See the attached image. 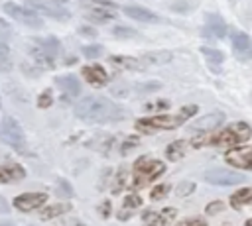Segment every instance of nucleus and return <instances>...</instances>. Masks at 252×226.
I'll list each match as a JSON object with an SVG mask.
<instances>
[{"mask_svg": "<svg viewBox=\"0 0 252 226\" xmlns=\"http://www.w3.org/2000/svg\"><path fill=\"white\" fill-rule=\"evenodd\" d=\"M201 53H203V55H207V59H209V61H213V63H222V61H224V55H222V51H219V49L201 47Z\"/></svg>", "mask_w": 252, "mask_h": 226, "instance_id": "28", "label": "nucleus"}, {"mask_svg": "<svg viewBox=\"0 0 252 226\" xmlns=\"http://www.w3.org/2000/svg\"><path fill=\"white\" fill-rule=\"evenodd\" d=\"M79 31H81L83 35H91V37H93V35H96V31H94L93 28H79Z\"/></svg>", "mask_w": 252, "mask_h": 226, "instance_id": "45", "label": "nucleus"}, {"mask_svg": "<svg viewBox=\"0 0 252 226\" xmlns=\"http://www.w3.org/2000/svg\"><path fill=\"white\" fill-rule=\"evenodd\" d=\"M248 204H252V187H244V189L236 191L230 197V206L236 208V210H240V208H244Z\"/></svg>", "mask_w": 252, "mask_h": 226, "instance_id": "19", "label": "nucleus"}, {"mask_svg": "<svg viewBox=\"0 0 252 226\" xmlns=\"http://www.w3.org/2000/svg\"><path fill=\"white\" fill-rule=\"evenodd\" d=\"M205 181L211 183V185L226 187V185L244 183V175L242 173H236V171H228V169H211V171L205 173Z\"/></svg>", "mask_w": 252, "mask_h": 226, "instance_id": "7", "label": "nucleus"}, {"mask_svg": "<svg viewBox=\"0 0 252 226\" xmlns=\"http://www.w3.org/2000/svg\"><path fill=\"white\" fill-rule=\"evenodd\" d=\"M122 10L132 20H138V22H158V16L154 12H150V10H146L144 6H132L130 4V6H124Z\"/></svg>", "mask_w": 252, "mask_h": 226, "instance_id": "17", "label": "nucleus"}, {"mask_svg": "<svg viewBox=\"0 0 252 226\" xmlns=\"http://www.w3.org/2000/svg\"><path fill=\"white\" fill-rule=\"evenodd\" d=\"M100 53H102L100 45H85L83 47V55H87V57H98Z\"/></svg>", "mask_w": 252, "mask_h": 226, "instance_id": "35", "label": "nucleus"}, {"mask_svg": "<svg viewBox=\"0 0 252 226\" xmlns=\"http://www.w3.org/2000/svg\"><path fill=\"white\" fill-rule=\"evenodd\" d=\"M51 102H53L51 90H45V92H41V94L37 96V106H39V108H47V106H51Z\"/></svg>", "mask_w": 252, "mask_h": 226, "instance_id": "33", "label": "nucleus"}, {"mask_svg": "<svg viewBox=\"0 0 252 226\" xmlns=\"http://www.w3.org/2000/svg\"><path fill=\"white\" fill-rule=\"evenodd\" d=\"M0 226H14V224H12V222H8V220H2V222H0Z\"/></svg>", "mask_w": 252, "mask_h": 226, "instance_id": "48", "label": "nucleus"}, {"mask_svg": "<svg viewBox=\"0 0 252 226\" xmlns=\"http://www.w3.org/2000/svg\"><path fill=\"white\" fill-rule=\"evenodd\" d=\"M55 85L63 90V94H65V98H73V96H77L79 92H81V85H79V81H77V77L75 75H63V77H55Z\"/></svg>", "mask_w": 252, "mask_h": 226, "instance_id": "14", "label": "nucleus"}, {"mask_svg": "<svg viewBox=\"0 0 252 226\" xmlns=\"http://www.w3.org/2000/svg\"><path fill=\"white\" fill-rule=\"evenodd\" d=\"M224 161L238 169H250L252 171V145L244 147H232L224 153Z\"/></svg>", "mask_w": 252, "mask_h": 226, "instance_id": "8", "label": "nucleus"}, {"mask_svg": "<svg viewBox=\"0 0 252 226\" xmlns=\"http://www.w3.org/2000/svg\"><path fill=\"white\" fill-rule=\"evenodd\" d=\"M45 200H47L45 193H24L14 198V206L20 212H32V210H37L41 204H45Z\"/></svg>", "mask_w": 252, "mask_h": 226, "instance_id": "9", "label": "nucleus"}, {"mask_svg": "<svg viewBox=\"0 0 252 226\" xmlns=\"http://www.w3.org/2000/svg\"><path fill=\"white\" fill-rule=\"evenodd\" d=\"M57 195H59V197H65V198H69V197L73 195V189L69 187V183H67V181H63V179L59 181V187H57Z\"/></svg>", "mask_w": 252, "mask_h": 226, "instance_id": "34", "label": "nucleus"}, {"mask_svg": "<svg viewBox=\"0 0 252 226\" xmlns=\"http://www.w3.org/2000/svg\"><path fill=\"white\" fill-rule=\"evenodd\" d=\"M167 106H169V102H167V100H158V102H154V104H146V110H150V108H158V110H167Z\"/></svg>", "mask_w": 252, "mask_h": 226, "instance_id": "40", "label": "nucleus"}, {"mask_svg": "<svg viewBox=\"0 0 252 226\" xmlns=\"http://www.w3.org/2000/svg\"><path fill=\"white\" fill-rule=\"evenodd\" d=\"M163 171H165V165H163L159 159H152V157H146V155H144V157H140V159L134 163L130 187H132V189H142V187H146L148 183L156 181Z\"/></svg>", "mask_w": 252, "mask_h": 226, "instance_id": "3", "label": "nucleus"}, {"mask_svg": "<svg viewBox=\"0 0 252 226\" xmlns=\"http://www.w3.org/2000/svg\"><path fill=\"white\" fill-rule=\"evenodd\" d=\"M26 177L24 167H20L18 163H8V165H0V183H16L22 181Z\"/></svg>", "mask_w": 252, "mask_h": 226, "instance_id": "15", "label": "nucleus"}, {"mask_svg": "<svg viewBox=\"0 0 252 226\" xmlns=\"http://www.w3.org/2000/svg\"><path fill=\"white\" fill-rule=\"evenodd\" d=\"M175 212H177L175 208H163V210H161L159 214H161V218H163V222L167 224L169 220H173V218H175Z\"/></svg>", "mask_w": 252, "mask_h": 226, "instance_id": "39", "label": "nucleus"}, {"mask_svg": "<svg viewBox=\"0 0 252 226\" xmlns=\"http://www.w3.org/2000/svg\"><path fill=\"white\" fill-rule=\"evenodd\" d=\"M91 18L96 20V22H106V20H114L116 18V12L112 10H91Z\"/></svg>", "mask_w": 252, "mask_h": 226, "instance_id": "27", "label": "nucleus"}, {"mask_svg": "<svg viewBox=\"0 0 252 226\" xmlns=\"http://www.w3.org/2000/svg\"><path fill=\"white\" fill-rule=\"evenodd\" d=\"M195 112H197V106H195V104H189V106L181 108V112H179V114H181V116H183V118L187 120V118H189V116H193Z\"/></svg>", "mask_w": 252, "mask_h": 226, "instance_id": "41", "label": "nucleus"}, {"mask_svg": "<svg viewBox=\"0 0 252 226\" xmlns=\"http://www.w3.org/2000/svg\"><path fill=\"white\" fill-rule=\"evenodd\" d=\"M0 106H2V104H0Z\"/></svg>", "mask_w": 252, "mask_h": 226, "instance_id": "50", "label": "nucleus"}, {"mask_svg": "<svg viewBox=\"0 0 252 226\" xmlns=\"http://www.w3.org/2000/svg\"><path fill=\"white\" fill-rule=\"evenodd\" d=\"M114 187H112V193H118V191H122V187L126 185V169H120L118 173H116V179H114Z\"/></svg>", "mask_w": 252, "mask_h": 226, "instance_id": "32", "label": "nucleus"}, {"mask_svg": "<svg viewBox=\"0 0 252 226\" xmlns=\"http://www.w3.org/2000/svg\"><path fill=\"white\" fill-rule=\"evenodd\" d=\"M0 140L12 147H22L24 143V130L20 122L12 116H6L0 124Z\"/></svg>", "mask_w": 252, "mask_h": 226, "instance_id": "5", "label": "nucleus"}, {"mask_svg": "<svg viewBox=\"0 0 252 226\" xmlns=\"http://www.w3.org/2000/svg\"><path fill=\"white\" fill-rule=\"evenodd\" d=\"M2 8L10 18H14L16 22H20V24H24L28 28H39L41 26V18L33 10H28V8H24V6L16 4V2H6Z\"/></svg>", "mask_w": 252, "mask_h": 226, "instance_id": "6", "label": "nucleus"}, {"mask_svg": "<svg viewBox=\"0 0 252 226\" xmlns=\"http://www.w3.org/2000/svg\"><path fill=\"white\" fill-rule=\"evenodd\" d=\"M32 57H33V61L37 63V65H41V67H53V57L49 55V53H45V51H41V49H32Z\"/></svg>", "mask_w": 252, "mask_h": 226, "instance_id": "25", "label": "nucleus"}, {"mask_svg": "<svg viewBox=\"0 0 252 226\" xmlns=\"http://www.w3.org/2000/svg\"><path fill=\"white\" fill-rule=\"evenodd\" d=\"M8 208H10V206H8L6 198H2V197H0V212H8Z\"/></svg>", "mask_w": 252, "mask_h": 226, "instance_id": "46", "label": "nucleus"}, {"mask_svg": "<svg viewBox=\"0 0 252 226\" xmlns=\"http://www.w3.org/2000/svg\"><path fill=\"white\" fill-rule=\"evenodd\" d=\"M183 153H185V141L183 140H175L165 147V157L169 161H179L183 157Z\"/></svg>", "mask_w": 252, "mask_h": 226, "instance_id": "22", "label": "nucleus"}, {"mask_svg": "<svg viewBox=\"0 0 252 226\" xmlns=\"http://www.w3.org/2000/svg\"><path fill=\"white\" fill-rule=\"evenodd\" d=\"M12 69V61H10V49L4 41H0V73H8Z\"/></svg>", "mask_w": 252, "mask_h": 226, "instance_id": "24", "label": "nucleus"}, {"mask_svg": "<svg viewBox=\"0 0 252 226\" xmlns=\"http://www.w3.org/2000/svg\"><path fill=\"white\" fill-rule=\"evenodd\" d=\"M91 2H98V4H102V6H108V8H112V6H114L110 0H91Z\"/></svg>", "mask_w": 252, "mask_h": 226, "instance_id": "47", "label": "nucleus"}, {"mask_svg": "<svg viewBox=\"0 0 252 226\" xmlns=\"http://www.w3.org/2000/svg\"><path fill=\"white\" fill-rule=\"evenodd\" d=\"M71 210V204L69 202H57V204H51V206H45L41 212H39V218L41 220H51V218H57L59 214H65Z\"/></svg>", "mask_w": 252, "mask_h": 226, "instance_id": "21", "label": "nucleus"}, {"mask_svg": "<svg viewBox=\"0 0 252 226\" xmlns=\"http://www.w3.org/2000/svg\"><path fill=\"white\" fill-rule=\"evenodd\" d=\"M244 226H252V218H248V220H246V224H244Z\"/></svg>", "mask_w": 252, "mask_h": 226, "instance_id": "49", "label": "nucleus"}, {"mask_svg": "<svg viewBox=\"0 0 252 226\" xmlns=\"http://www.w3.org/2000/svg\"><path fill=\"white\" fill-rule=\"evenodd\" d=\"M142 204V198L138 197V195H128L126 198H124V202H122V208H120V212L116 214L120 220H128L130 218V214L134 212V208H138Z\"/></svg>", "mask_w": 252, "mask_h": 226, "instance_id": "20", "label": "nucleus"}, {"mask_svg": "<svg viewBox=\"0 0 252 226\" xmlns=\"http://www.w3.org/2000/svg\"><path fill=\"white\" fill-rule=\"evenodd\" d=\"M252 136V126L248 122H234L230 124L228 128L213 134H203V136H197L191 140V145L193 147H203V145H226V147H234V145H240L244 141H248Z\"/></svg>", "mask_w": 252, "mask_h": 226, "instance_id": "2", "label": "nucleus"}, {"mask_svg": "<svg viewBox=\"0 0 252 226\" xmlns=\"http://www.w3.org/2000/svg\"><path fill=\"white\" fill-rule=\"evenodd\" d=\"M28 4H30L33 10H39L41 14L51 16V18L63 20V18L69 16V12H67L59 2H55V0H28Z\"/></svg>", "mask_w": 252, "mask_h": 226, "instance_id": "11", "label": "nucleus"}, {"mask_svg": "<svg viewBox=\"0 0 252 226\" xmlns=\"http://www.w3.org/2000/svg\"><path fill=\"white\" fill-rule=\"evenodd\" d=\"M222 120H224V114H222V112H209V114L201 116L199 120H195V122L189 126V130H191V132H205V134H209V132H213L215 128H219V126L222 124Z\"/></svg>", "mask_w": 252, "mask_h": 226, "instance_id": "12", "label": "nucleus"}, {"mask_svg": "<svg viewBox=\"0 0 252 226\" xmlns=\"http://www.w3.org/2000/svg\"><path fill=\"white\" fill-rule=\"evenodd\" d=\"M142 220H144V226H165L161 214H158V212H154V210H146V212L142 214Z\"/></svg>", "mask_w": 252, "mask_h": 226, "instance_id": "26", "label": "nucleus"}, {"mask_svg": "<svg viewBox=\"0 0 252 226\" xmlns=\"http://www.w3.org/2000/svg\"><path fill=\"white\" fill-rule=\"evenodd\" d=\"M138 61H140V67L146 69L150 65H161V63L171 61V53L169 51H154V53H146V55L138 57Z\"/></svg>", "mask_w": 252, "mask_h": 226, "instance_id": "18", "label": "nucleus"}, {"mask_svg": "<svg viewBox=\"0 0 252 226\" xmlns=\"http://www.w3.org/2000/svg\"><path fill=\"white\" fill-rule=\"evenodd\" d=\"M205 22H207V29H209L215 37H224V35H226L228 26H226V22H224L219 14H207V16H205Z\"/></svg>", "mask_w": 252, "mask_h": 226, "instance_id": "16", "label": "nucleus"}, {"mask_svg": "<svg viewBox=\"0 0 252 226\" xmlns=\"http://www.w3.org/2000/svg\"><path fill=\"white\" fill-rule=\"evenodd\" d=\"M167 191H169V187H167L165 183H159V185H156V187L150 191V198H152V200H161V198H165Z\"/></svg>", "mask_w": 252, "mask_h": 226, "instance_id": "29", "label": "nucleus"}, {"mask_svg": "<svg viewBox=\"0 0 252 226\" xmlns=\"http://www.w3.org/2000/svg\"><path fill=\"white\" fill-rule=\"evenodd\" d=\"M177 226H207V222L201 220V218H185V220H181Z\"/></svg>", "mask_w": 252, "mask_h": 226, "instance_id": "38", "label": "nucleus"}, {"mask_svg": "<svg viewBox=\"0 0 252 226\" xmlns=\"http://www.w3.org/2000/svg\"><path fill=\"white\" fill-rule=\"evenodd\" d=\"M75 116L87 124H102L122 118L124 110L104 96H87L75 104Z\"/></svg>", "mask_w": 252, "mask_h": 226, "instance_id": "1", "label": "nucleus"}, {"mask_svg": "<svg viewBox=\"0 0 252 226\" xmlns=\"http://www.w3.org/2000/svg\"><path fill=\"white\" fill-rule=\"evenodd\" d=\"M0 35H10V26L4 20H0Z\"/></svg>", "mask_w": 252, "mask_h": 226, "instance_id": "44", "label": "nucleus"}, {"mask_svg": "<svg viewBox=\"0 0 252 226\" xmlns=\"http://www.w3.org/2000/svg\"><path fill=\"white\" fill-rule=\"evenodd\" d=\"M171 8H173L175 12H187V10H185V8H187V2H173Z\"/></svg>", "mask_w": 252, "mask_h": 226, "instance_id": "43", "label": "nucleus"}, {"mask_svg": "<svg viewBox=\"0 0 252 226\" xmlns=\"http://www.w3.org/2000/svg\"><path fill=\"white\" fill-rule=\"evenodd\" d=\"M138 88L142 90V92H152V90H158V88H161V83H158V81H152V83H144V85H138Z\"/></svg>", "mask_w": 252, "mask_h": 226, "instance_id": "37", "label": "nucleus"}, {"mask_svg": "<svg viewBox=\"0 0 252 226\" xmlns=\"http://www.w3.org/2000/svg\"><path fill=\"white\" fill-rule=\"evenodd\" d=\"M195 191V183H191V181H183V183H179L177 185V189H175V195L177 197H187V195H191Z\"/></svg>", "mask_w": 252, "mask_h": 226, "instance_id": "30", "label": "nucleus"}, {"mask_svg": "<svg viewBox=\"0 0 252 226\" xmlns=\"http://www.w3.org/2000/svg\"><path fill=\"white\" fill-rule=\"evenodd\" d=\"M232 51L238 61H248L252 57V41L244 31H232Z\"/></svg>", "mask_w": 252, "mask_h": 226, "instance_id": "10", "label": "nucleus"}, {"mask_svg": "<svg viewBox=\"0 0 252 226\" xmlns=\"http://www.w3.org/2000/svg\"><path fill=\"white\" fill-rule=\"evenodd\" d=\"M112 33L118 35V37H136V35H138L136 29L126 28V26H116V28H112Z\"/></svg>", "mask_w": 252, "mask_h": 226, "instance_id": "31", "label": "nucleus"}, {"mask_svg": "<svg viewBox=\"0 0 252 226\" xmlns=\"http://www.w3.org/2000/svg\"><path fill=\"white\" fill-rule=\"evenodd\" d=\"M222 208H224V202H220V200H215V202L207 204L205 212H207V214H217V212H220Z\"/></svg>", "mask_w": 252, "mask_h": 226, "instance_id": "36", "label": "nucleus"}, {"mask_svg": "<svg viewBox=\"0 0 252 226\" xmlns=\"http://www.w3.org/2000/svg\"><path fill=\"white\" fill-rule=\"evenodd\" d=\"M185 122V118L181 114H158L152 118H140L136 120V130L140 132H156V130H175Z\"/></svg>", "mask_w": 252, "mask_h": 226, "instance_id": "4", "label": "nucleus"}, {"mask_svg": "<svg viewBox=\"0 0 252 226\" xmlns=\"http://www.w3.org/2000/svg\"><path fill=\"white\" fill-rule=\"evenodd\" d=\"M83 77H85L87 83H91V85H94V86H102V85L108 81L106 71H104L100 65H96V63L83 67Z\"/></svg>", "mask_w": 252, "mask_h": 226, "instance_id": "13", "label": "nucleus"}, {"mask_svg": "<svg viewBox=\"0 0 252 226\" xmlns=\"http://www.w3.org/2000/svg\"><path fill=\"white\" fill-rule=\"evenodd\" d=\"M33 41L37 43V47H39L41 51L49 53L51 57H53V55L59 51V47H61V45H59V41H57L55 37H47V39H33Z\"/></svg>", "mask_w": 252, "mask_h": 226, "instance_id": "23", "label": "nucleus"}, {"mask_svg": "<svg viewBox=\"0 0 252 226\" xmlns=\"http://www.w3.org/2000/svg\"><path fill=\"white\" fill-rule=\"evenodd\" d=\"M98 212H100V216H102V218H106V216L110 214V202H108V200H104V204H100Z\"/></svg>", "mask_w": 252, "mask_h": 226, "instance_id": "42", "label": "nucleus"}]
</instances>
